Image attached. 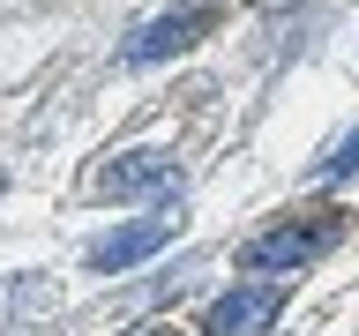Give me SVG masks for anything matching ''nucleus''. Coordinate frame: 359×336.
Returning <instances> with one entry per match:
<instances>
[{
  "label": "nucleus",
  "instance_id": "obj_1",
  "mask_svg": "<svg viewBox=\"0 0 359 336\" xmlns=\"http://www.w3.org/2000/svg\"><path fill=\"white\" fill-rule=\"evenodd\" d=\"M210 0H187V8H165V15H150V22H135L128 38H120V60L128 67H157V60H172V52H187V45L210 30Z\"/></svg>",
  "mask_w": 359,
  "mask_h": 336
},
{
  "label": "nucleus",
  "instance_id": "obj_2",
  "mask_svg": "<svg viewBox=\"0 0 359 336\" xmlns=\"http://www.w3.org/2000/svg\"><path fill=\"white\" fill-rule=\"evenodd\" d=\"M337 246V224L314 217V224H277V232H262V239H247V269H299L314 262V254H330Z\"/></svg>",
  "mask_w": 359,
  "mask_h": 336
},
{
  "label": "nucleus",
  "instance_id": "obj_3",
  "mask_svg": "<svg viewBox=\"0 0 359 336\" xmlns=\"http://www.w3.org/2000/svg\"><path fill=\"white\" fill-rule=\"evenodd\" d=\"M180 187V157L172 150H128L97 172V195H172Z\"/></svg>",
  "mask_w": 359,
  "mask_h": 336
},
{
  "label": "nucleus",
  "instance_id": "obj_4",
  "mask_svg": "<svg viewBox=\"0 0 359 336\" xmlns=\"http://www.w3.org/2000/svg\"><path fill=\"white\" fill-rule=\"evenodd\" d=\"M277 314H285V291L277 284H240V291H224L210 307V336H262Z\"/></svg>",
  "mask_w": 359,
  "mask_h": 336
},
{
  "label": "nucleus",
  "instance_id": "obj_5",
  "mask_svg": "<svg viewBox=\"0 0 359 336\" xmlns=\"http://www.w3.org/2000/svg\"><path fill=\"white\" fill-rule=\"evenodd\" d=\"M172 239V217H135V224H120V232H105V239H90V269H135V262H150L157 246Z\"/></svg>",
  "mask_w": 359,
  "mask_h": 336
},
{
  "label": "nucleus",
  "instance_id": "obj_6",
  "mask_svg": "<svg viewBox=\"0 0 359 336\" xmlns=\"http://www.w3.org/2000/svg\"><path fill=\"white\" fill-rule=\"evenodd\" d=\"M352 172H359V127H352V134H337V150L314 164V179H322V187H337V179H352Z\"/></svg>",
  "mask_w": 359,
  "mask_h": 336
}]
</instances>
